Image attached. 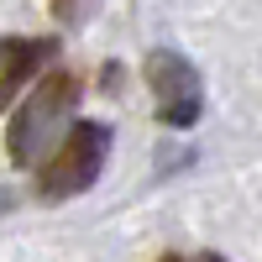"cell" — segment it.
Listing matches in <instances>:
<instances>
[{
	"instance_id": "obj_5",
	"label": "cell",
	"mask_w": 262,
	"mask_h": 262,
	"mask_svg": "<svg viewBox=\"0 0 262 262\" xmlns=\"http://www.w3.org/2000/svg\"><path fill=\"white\" fill-rule=\"evenodd\" d=\"M53 11H58L63 21H79L84 11H90V0H53Z\"/></svg>"
},
{
	"instance_id": "obj_4",
	"label": "cell",
	"mask_w": 262,
	"mask_h": 262,
	"mask_svg": "<svg viewBox=\"0 0 262 262\" xmlns=\"http://www.w3.org/2000/svg\"><path fill=\"white\" fill-rule=\"evenodd\" d=\"M53 58V42H11L0 53V111H11V100L27 90V79Z\"/></svg>"
},
{
	"instance_id": "obj_1",
	"label": "cell",
	"mask_w": 262,
	"mask_h": 262,
	"mask_svg": "<svg viewBox=\"0 0 262 262\" xmlns=\"http://www.w3.org/2000/svg\"><path fill=\"white\" fill-rule=\"evenodd\" d=\"M74 100H79V79L74 74H48L42 79L37 95L21 100V111L11 121V158L27 163V168L48 158V152L58 147V131H63V121H69Z\"/></svg>"
},
{
	"instance_id": "obj_2",
	"label": "cell",
	"mask_w": 262,
	"mask_h": 262,
	"mask_svg": "<svg viewBox=\"0 0 262 262\" xmlns=\"http://www.w3.org/2000/svg\"><path fill=\"white\" fill-rule=\"evenodd\" d=\"M105 158H111V126L79 121L69 137L48 152V163H42V200H69V194L90 189L100 179Z\"/></svg>"
},
{
	"instance_id": "obj_3",
	"label": "cell",
	"mask_w": 262,
	"mask_h": 262,
	"mask_svg": "<svg viewBox=\"0 0 262 262\" xmlns=\"http://www.w3.org/2000/svg\"><path fill=\"white\" fill-rule=\"evenodd\" d=\"M147 84H152V95H158V116H163V126H173V131H184V126H194L200 121V74L189 69V63L179 58V53H168V48H158L147 58Z\"/></svg>"
}]
</instances>
